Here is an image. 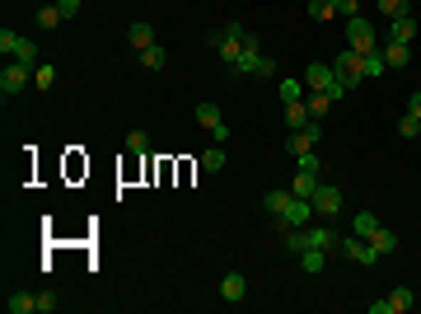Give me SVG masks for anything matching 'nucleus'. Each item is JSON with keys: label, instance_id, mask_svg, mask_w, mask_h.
<instances>
[{"label": "nucleus", "instance_id": "nucleus-8", "mask_svg": "<svg viewBox=\"0 0 421 314\" xmlns=\"http://www.w3.org/2000/svg\"><path fill=\"white\" fill-rule=\"evenodd\" d=\"M262 38L248 33L244 38V52H239V61H234V75H257V66H262Z\"/></svg>", "mask_w": 421, "mask_h": 314}, {"label": "nucleus", "instance_id": "nucleus-37", "mask_svg": "<svg viewBox=\"0 0 421 314\" xmlns=\"http://www.w3.org/2000/svg\"><path fill=\"white\" fill-rule=\"evenodd\" d=\"M295 164L304 169V174H319V155H314V150H304V155H295Z\"/></svg>", "mask_w": 421, "mask_h": 314}, {"label": "nucleus", "instance_id": "nucleus-38", "mask_svg": "<svg viewBox=\"0 0 421 314\" xmlns=\"http://www.w3.org/2000/svg\"><path fill=\"white\" fill-rule=\"evenodd\" d=\"M417 132H421V117H412V112H407V117L398 122V136H417Z\"/></svg>", "mask_w": 421, "mask_h": 314}, {"label": "nucleus", "instance_id": "nucleus-36", "mask_svg": "<svg viewBox=\"0 0 421 314\" xmlns=\"http://www.w3.org/2000/svg\"><path fill=\"white\" fill-rule=\"evenodd\" d=\"M333 10L342 14V19H356V14H361V0H333Z\"/></svg>", "mask_w": 421, "mask_h": 314}, {"label": "nucleus", "instance_id": "nucleus-4", "mask_svg": "<svg viewBox=\"0 0 421 314\" xmlns=\"http://www.w3.org/2000/svg\"><path fill=\"white\" fill-rule=\"evenodd\" d=\"M28 85H33V66H23V61H5V70H0V94L14 99V94H23Z\"/></svg>", "mask_w": 421, "mask_h": 314}, {"label": "nucleus", "instance_id": "nucleus-14", "mask_svg": "<svg viewBox=\"0 0 421 314\" xmlns=\"http://www.w3.org/2000/svg\"><path fill=\"white\" fill-rule=\"evenodd\" d=\"M309 122H314V117H309V103H304V99L286 103V127H290V132H304Z\"/></svg>", "mask_w": 421, "mask_h": 314}, {"label": "nucleus", "instance_id": "nucleus-27", "mask_svg": "<svg viewBox=\"0 0 421 314\" xmlns=\"http://www.w3.org/2000/svg\"><path fill=\"white\" fill-rule=\"evenodd\" d=\"M375 10L384 14V19H398V14H412L407 0H375Z\"/></svg>", "mask_w": 421, "mask_h": 314}, {"label": "nucleus", "instance_id": "nucleus-23", "mask_svg": "<svg viewBox=\"0 0 421 314\" xmlns=\"http://www.w3.org/2000/svg\"><path fill=\"white\" fill-rule=\"evenodd\" d=\"M286 202H290V188H277V192H267V197H262V206L272 211V221L286 211Z\"/></svg>", "mask_w": 421, "mask_h": 314}, {"label": "nucleus", "instance_id": "nucleus-19", "mask_svg": "<svg viewBox=\"0 0 421 314\" xmlns=\"http://www.w3.org/2000/svg\"><path fill=\"white\" fill-rule=\"evenodd\" d=\"M5 310H10V314H38V295H28V291H14L10 300H5Z\"/></svg>", "mask_w": 421, "mask_h": 314}, {"label": "nucleus", "instance_id": "nucleus-13", "mask_svg": "<svg viewBox=\"0 0 421 314\" xmlns=\"http://www.w3.org/2000/svg\"><path fill=\"white\" fill-rule=\"evenodd\" d=\"M248 295V281L239 277V272H225L220 277V300H230V305H239Z\"/></svg>", "mask_w": 421, "mask_h": 314}, {"label": "nucleus", "instance_id": "nucleus-28", "mask_svg": "<svg viewBox=\"0 0 421 314\" xmlns=\"http://www.w3.org/2000/svg\"><path fill=\"white\" fill-rule=\"evenodd\" d=\"M370 244H375L379 253H393V248H398V235H393V230H384V225H379L375 235H370Z\"/></svg>", "mask_w": 421, "mask_h": 314}, {"label": "nucleus", "instance_id": "nucleus-31", "mask_svg": "<svg viewBox=\"0 0 421 314\" xmlns=\"http://www.w3.org/2000/svg\"><path fill=\"white\" fill-rule=\"evenodd\" d=\"M304 103H309V117H314V122H319L323 112L333 108V94H309V99H304Z\"/></svg>", "mask_w": 421, "mask_h": 314}, {"label": "nucleus", "instance_id": "nucleus-33", "mask_svg": "<svg viewBox=\"0 0 421 314\" xmlns=\"http://www.w3.org/2000/svg\"><path fill=\"white\" fill-rule=\"evenodd\" d=\"M61 310V295L56 291H38V314H56Z\"/></svg>", "mask_w": 421, "mask_h": 314}, {"label": "nucleus", "instance_id": "nucleus-25", "mask_svg": "<svg viewBox=\"0 0 421 314\" xmlns=\"http://www.w3.org/2000/svg\"><path fill=\"white\" fill-rule=\"evenodd\" d=\"M164 61H169V52H164V47H145V52H141V66L145 70H164Z\"/></svg>", "mask_w": 421, "mask_h": 314}, {"label": "nucleus", "instance_id": "nucleus-2", "mask_svg": "<svg viewBox=\"0 0 421 314\" xmlns=\"http://www.w3.org/2000/svg\"><path fill=\"white\" fill-rule=\"evenodd\" d=\"M244 38H248V28H239V23H225V28H215V33L206 38V47L234 70V61H239V52H244Z\"/></svg>", "mask_w": 421, "mask_h": 314}, {"label": "nucleus", "instance_id": "nucleus-6", "mask_svg": "<svg viewBox=\"0 0 421 314\" xmlns=\"http://www.w3.org/2000/svg\"><path fill=\"white\" fill-rule=\"evenodd\" d=\"M342 253H346L351 263H361V268H375V263L384 258V253H379L370 239H361V235H342Z\"/></svg>", "mask_w": 421, "mask_h": 314}, {"label": "nucleus", "instance_id": "nucleus-12", "mask_svg": "<svg viewBox=\"0 0 421 314\" xmlns=\"http://www.w3.org/2000/svg\"><path fill=\"white\" fill-rule=\"evenodd\" d=\"M412 38H417V19H412V14L388 19V43H407V47H412Z\"/></svg>", "mask_w": 421, "mask_h": 314}, {"label": "nucleus", "instance_id": "nucleus-30", "mask_svg": "<svg viewBox=\"0 0 421 314\" xmlns=\"http://www.w3.org/2000/svg\"><path fill=\"white\" fill-rule=\"evenodd\" d=\"M333 14H337V10H333V0H309V19H314V23H328Z\"/></svg>", "mask_w": 421, "mask_h": 314}, {"label": "nucleus", "instance_id": "nucleus-39", "mask_svg": "<svg viewBox=\"0 0 421 314\" xmlns=\"http://www.w3.org/2000/svg\"><path fill=\"white\" fill-rule=\"evenodd\" d=\"M80 5H85V0H56V10L66 14V19H75V14H80Z\"/></svg>", "mask_w": 421, "mask_h": 314}, {"label": "nucleus", "instance_id": "nucleus-22", "mask_svg": "<svg viewBox=\"0 0 421 314\" xmlns=\"http://www.w3.org/2000/svg\"><path fill=\"white\" fill-rule=\"evenodd\" d=\"M197 122L206 127V132H215V127H225V117H220V108H215V103H197Z\"/></svg>", "mask_w": 421, "mask_h": 314}, {"label": "nucleus", "instance_id": "nucleus-24", "mask_svg": "<svg viewBox=\"0 0 421 314\" xmlns=\"http://www.w3.org/2000/svg\"><path fill=\"white\" fill-rule=\"evenodd\" d=\"M361 70H366V75H384V47H375V52H361Z\"/></svg>", "mask_w": 421, "mask_h": 314}, {"label": "nucleus", "instance_id": "nucleus-7", "mask_svg": "<svg viewBox=\"0 0 421 314\" xmlns=\"http://www.w3.org/2000/svg\"><path fill=\"white\" fill-rule=\"evenodd\" d=\"M333 70H337V80H342L346 90H356V85L366 80V70H361V52H356V47H346V52L337 56V61H333Z\"/></svg>", "mask_w": 421, "mask_h": 314}, {"label": "nucleus", "instance_id": "nucleus-18", "mask_svg": "<svg viewBox=\"0 0 421 314\" xmlns=\"http://www.w3.org/2000/svg\"><path fill=\"white\" fill-rule=\"evenodd\" d=\"M127 43H132L136 52H145V47H155V28H150V23H132V28H127Z\"/></svg>", "mask_w": 421, "mask_h": 314}, {"label": "nucleus", "instance_id": "nucleus-9", "mask_svg": "<svg viewBox=\"0 0 421 314\" xmlns=\"http://www.w3.org/2000/svg\"><path fill=\"white\" fill-rule=\"evenodd\" d=\"M337 85V70L328 66V61H309V70H304V90L309 94H328Z\"/></svg>", "mask_w": 421, "mask_h": 314}, {"label": "nucleus", "instance_id": "nucleus-32", "mask_svg": "<svg viewBox=\"0 0 421 314\" xmlns=\"http://www.w3.org/2000/svg\"><path fill=\"white\" fill-rule=\"evenodd\" d=\"M61 19H66V14L56 10V5H43V10H38V28H56Z\"/></svg>", "mask_w": 421, "mask_h": 314}, {"label": "nucleus", "instance_id": "nucleus-15", "mask_svg": "<svg viewBox=\"0 0 421 314\" xmlns=\"http://www.w3.org/2000/svg\"><path fill=\"white\" fill-rule=\"evenodd\" d=\"M412 61V47L407 43H384V66L388 70H403Z\"/></svg>", "mask_w": 421, "mask_h": 314}, {"label": "nucleus", "instance_id": "nucleus-20", "mask_svg": "<svg viewBox=\"0 0 421 314\" xmlns=\"http://www.w3.org/2000/svg\"><path fill=\"white\" fill-rule=\"evenodd\" d=\"M379 230V221H375V211H356L351 216V235H361V239H370Z\"/></svg>", "mask_w": 421, "mask_h": 314}, {"label": "nucleus", "instance_id": "nucleus-29", "mask_svg": "<svg viewBox=\"0 0 421 314\" xmlns=\"http://www.w3.org/2000/svg\"><path fill=\"white\" fill-rule=\"evenodd\" d=\"M201 169H206V174H220V169H225V150H220V146L201 150Z\"/></svg>", "mask_w": 421, "mask_h": 314}, {"label": "nucleus", "instance_id": "nucleus-17", "mask_svg": "<svg viewBox=\"0 0 421 314\" xmlns=\"http://www.w3.org/2000/svg\"><path fill=\"white\" fill-rule=\"evenodd\" d=\"M299 268L309 272V277H319V272L328 268V248H304V253H299Z\"/></svg>", "mask_w": 421, "mask_h": 314}, {"label": "nucleus", "instance_id": "nucleus-16", "mask_svg": "<svg viewBox=\"0 0 421 314\" xmlns=\"http://www.w3.org/2000/svg\"><path fill=\"white\" fill-rule=\"evenodd\" d=\"M412 305H417L412 286H393V291H388V314H407Z\"/></svg>", "mask_w": 421, "mask_h": 314}, {"label": "nucleus", "instance_id": "nucleus-11", "mask_svg": "<svg viewBox=\"0 0 421 314\" xmlns=\"http://www.w3.org/2000/svg\"><path fill=\"white\" fill-rule=\"evenodd\" d=\"M319 136H323V127H319V122H309L304 132H290V136H286V150H290V155H304V150L319 146Z\"/></svg>", "mask_w": 421, "mask_h": 314}, {"label": "nucleus", "instance_id": "nucleus-40", "mask_svg": "<svg viewBox=\"0 0 421 314\" xmlns=\"http://www.w3.org/2000/svg\"><path fill=\"white\" fill-rule=\"evenodd\" d=\"M407 112H412V117H421V90H417V94L407 99Z\"/></svg>", "mask_w": 421, "mask_h": 314}, {"label": "nucleus", "instance_id": "nucleus-3", "mask_svg": "<svg viewBox=\"0 0 421 314\" xmlns=\"http://www.w3.org/2000/svg\"><path fill=\"white\" fill-rule=\"evenodd\" d=\"M0 52H5V61H23V66H38V47L28 43V38L10 33V28H0Z\"/></svg>", "mask_w": 421, "mask_h": 314}, {"label": "nucleus", "instance_id": "nucleus-26", "mask_svg": "<svg viewBox=\"0 0 421 314\" xmlns=\"http://www.w3.org/2000/svg\"><path fill=\"white\" fill-rule=\"evenodd\" d=\"M33 85H38V90H52V85H56V66H52V61H38V66H33Z\"/></svg>", "mask_w": 421, "mask_h": 314}, {"label": "nucleus", "instance_id": "nucleus-1", "mask_svg": "<svg viewBox=\"0 0 421 314\" xmlns=\"http://www.w3.org/2000/svg\"><path fill=\"white\" fill-rule=\"evenodd\" d=\"M281 248H286V253H304V248H328V253H333V248H342V235H337L333 225H299V230H286V235H281Z\"/></svg>", "mask_w": 421, "mask_h": 314}, {"label": "nucleus", "instance_id": "nucleus-21", "mask_svg": "<svg viewBox=\"0 0 421 314\" xmlns=\"http://www.w3.org/2000/svg\"><path fill=\"white\" fill-rule=\"evenodd\" d=\"M314 188H319V174H304V169H299L295 183H290V192H295V197H309V202H314Z\"/></svg>", "mask_w": 421, "mask_h": 314}, {"label": "nucleus", "instance_id": "nucleus-34", "mask_svg": "<svg viewBox=\"0 0 421 314\" xmlns=\"http://www.w3.org/2000/svg\"><path fill=\"white\" fill-rule=\"evenodd\" d=\"M281 99H286V103L304 99V80H281Z\"/></svg>", "mask_w": 421, "mask_h": 314}, {"label": "nucleus", "instance_id": "nucleus-10", "mask_svg": "<svg viewBox=\"0 0 421 314\" xmlns=\"http://www.w3.org/2000/svg\"><path fill=\"white\" fill-rule=\"evenodd\" d=\"M314 211L328 216V221H337V211H342V188H314Z\"/></svg>", "mask_w": 421, "mask_h": 314}, {"label": "nucleus", "instance_id": "nucleus-5", "mask_svg": "<svg viewBox=\"0 0 421 314\" xmlns=\"http://www.w3.org/2000/svg\"><path fill=\"white\" fill-rule=\"evenodd\" d=\"M346 47H356V52H375V47H384V43H379L375 23L356 14V19H346Z\"/></svg>", "mask_w": 421, "mask_h": 314}, {"label": "nucleus", "instance_id": "nucleus-35", "mask_svg": "<svg viewBox=\"0 0 421 314\" xmlns=\"http://www.w3.org/2000/svg\"><path fill=\"white\" fill-rule=\"evenodd\" d=\"M127 150H132V155H145V150H150V136H145V132H132V136H127Z\"/></svg>", "mask_w": 421, "mask_h": 314}]
</instances>
